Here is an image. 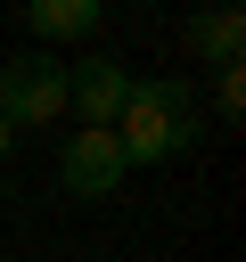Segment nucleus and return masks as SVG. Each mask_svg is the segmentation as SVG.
I'll list each match as a JSON object with an SVG mask.
<instances>
[{
  "instance_id": "obj_1",
  "label": "nucleus",
  "mask_w": 246,
  "mask_h": 262,
  "mask_svg": "<svg viewBox=\"0 0 246 262\" xmlns=\"http://www.w3.org/2000/svg\"><path fill=\"white\" fill-rule=\"evenodd\" d=\"M115 147L123 164H172L180 147H197V98L189 82H131L123 106H115Z\"/></svg>"
},
{
  "instance_id": "obj_2",
  "label": "nucleus",
  "mask_w": 246,
  "mask_h": 262,
  "mask_svg": "<svg viewBox=\"0 0 246 262\" xmlns=\"http://www.w3.org/2000/svg\"><path fill=\"white\" fill-rule=\"evenodd\" d=\"M66 115V66L57 57H8L0 66V123L8 131H41Z\"/></svg>"
},
{
  "instance_id": "obj_3",
  "label": "nucleus",
  "mask_w": 246,
  "mask_h": 262,
  "mask_svg": "<svg viewBox=\"0 0 246 262\" xmlns=\"http://www.w3.org/2000/svg\"><path fill=\"white\" fill-rule=\"evenodd\" d=\"M123 147H115V131H66V156H57V180H66V196H115L123 188Z\"/></svg>"
},
{
  "instance_id": "obj_4",
  "label": "nucleus",
  "mask_w": 246,
  "mask_h": 262,
  "mask_svg": "<svg viewBox=\"0 0 246 262\" xmlns=\"http://www.w3.org/2000/svg\"><path fill=\"white\" fill-rule=\"evenodd\" d=\"M123 90H131V74H123L115 57H82V66H66V106H74L82 131H115Z\"/></svg>"
},
{
  "instance_id": "obj_5",
  "label": "nucleus",
  "mask_w": 246,
  "mask_h": 262,
  "mask_svg": "<svg viewBox=\"0 0 246 262\" xmlns=\"http://www.w3.org/2000/svg\"><path fill=\"white\" fill-rule=\"evenodd\" d=\"M189 41H197V57H205L213 74L246 66V16H238V8H213V16H197V25H189Z\"/></svg>"
},
{
  "instance_id": "obj_6",
  "label": "nucleus",
  "mask_w": 246,
  "mask_h": 262,
  "mask_svg": "<svg viewBox=\"0 0 246 262\" xmlns=\"http://www.w3.org/2000/svg\"><path fill=\"white\" fill-rule=\"evenodd\" d=\"M25 25H33L41 41H82V33H98V25H107V8H98V0H33V8H25Z\"/></svg>"
},
{
  "instance_id": "obj_7",
  "label": "nucleus",
  "mask_w": 246,
  "mask_h": 262,
  "mask_svg": "<svg viewBox=\"0 0 246 262\" xmlns=\"http://www.w3.org/2000/svg\"><path fill=\"white\" fill-rule=\"evenodd\" d=\"M221 115H230V123L246 115V66H230V74H221Z\"/></svg>"
},
{
  "instance_id": "obj_8",
  "label": "nucleus",
  "mask_w": 246,
  "mask_h": 262,
  "mask_svg": "<svg viewBox=\"0 0 246 262\" xmlns=\"http://www.w3.org/2000/svg\"><path fill=\"white\" fill-rule=\"evenodd\" d=\"M8 147H16V131H8V123H0V156H8Z\"/></svg>"
}]
</instances>
